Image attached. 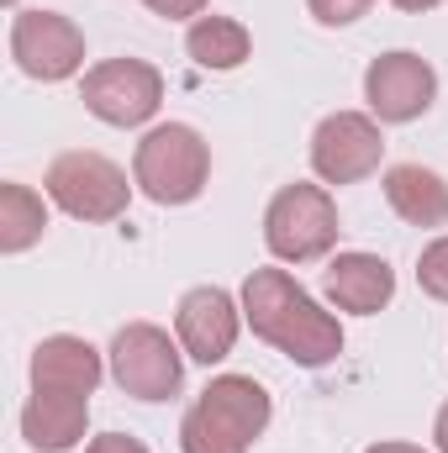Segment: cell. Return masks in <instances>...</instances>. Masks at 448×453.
<instances>
[{
	"label": "cell",
	"mask_w": 448,
	"mask_h": 453,
	"mask_svg": "<svg viewBox=\"0 0 448 453\" xmlns=\"http://www.w3.org/2000/svg\"><path fill=\"white\" fill-rule=\"evenodd\" d=\"M243 322L253 338L269 342L301 369H322L343 353V322L312 301L306 285H296L290 269H253L243 280Z\"/></svg>",
	"instance_id": "1"
},
{
	"label": "cell",
	"mask_w": 448,
	"mask_h": 453,
	"mask_svg": "<svg viewBox=\"0 0 448 453\" xmlns=\"http://www.w3.org/2000/svg\"><path fill=\"white\" fill-rule=\"evenodd\" d=\"M269 417V390L253 374H217L180 422V453H248Z\"/></svg>",
	"instance_id": "2"
},
{
	"label": "cell",
	"mask_w": 448,
	"mask_h": 453,
	"mask_svg": "<svg viewBox=\"0 0 448 453\" xmlns=\"http://www.w3.org/2000/svg\"><path fill=\"white\" fill-rule=\"evenodd\" d=\"M212 180V142L190 121H158L132 153V185L153 206H190Z\"/></svg>",
	"instance_id": "3"
},
{
	"label": "cell",
	"mask_w": 448,
	"mask_h": 453,
	"mask_svg": "<svg viewBox=\"0 0 448 453\" xmlns=\"http://www.w3.org/2000/svg\"><path fill=\"white\" fill-rule=\"evenodd\" d=\"M48 201L74 217V222H90V226H106L121 222L127 206H132V185L127 174L116 169L106 153H90V148H69L48 164V180H42Z\"/></svg>",
	"instance_id": "4"
},
{
	"label": "cell",
	"mask_w": 448,
	"mask_h": 453,
	"mask_svg": "<svg viewBox=\"0 0 448 453\" xmlns=\"http://www.w3.org/2000/svg\"><path fill=\"white\" fill-rule=\"evenodd\" d=\"M337 201L322 185H285L264 206V248L280 264H317L337 248Z\"/></svg>",
	"instance_id": "5"
},
{
	"label": "cell",
	"mask_w": 448,
	"mask_h": 453,
	"mask_svg": "<svg viewBox=\"0 0 448 453\" xmlns=\"http://www.w3.org/2000/svg\"><path fill=\"white\" fill-rule=\"evenodd\" d=\"M106 358H112V380L132 401L153 406V401H174L185 390V348L153 322H127L112 338Z\"/></svg>",
	"instance_id": "6"
},
{
	"label": "cell",
	"mask_w": 448,
	"mask_h": 453,
	"mask_svg": "<svg viewBox=\"0 0 448 453\" xmlns=\"http://www.w3.org/2000/svg\"><path fill=\"white\" fill-rule=\"evenodd\" d=\"M80 101L106 127H148L164 106V74L148 58H106L85 74Z\"/></svg>",
	"instance_id": "7"
},
{
	"label": "cell",
	"mask_w": 448,
	"mask_h": 453,
	"mask_svg": "<svg viewBox=\"0 0 448 453\" xmlns=\"http://www.w3.org/2000/svg\"><path fill=\"white\" fill-rule=\"evenodd\" d=\"M11 58L27 80L58 85L85 69V32L64 11H16L11 21Z\"/></svg>",
	"instance_id": "8"
},
{
	"label": "cell",
	"mask_w": 448,
	"mask_h": 453,
	"mask_svg": "<svg viewBox=\"0 0 448 453\" xmlns=\"http://www.w3.org/2000/svg\"><path fill=\"white\" fill-rule=\"evenodd\" d=\"M364 101L369 116L380 127H401V121H417V116L433 111L438 101V74L422 53L412 48H396V53H380L369 69H364Z\"/></svg>",
	"instance_id": "9"
},
{
	"label": "cell",
	"mask_w": 448,
	"mask_h": 453,
	"mask_svg": "<svg viewBox=\"0 0 448 453\" xmlns=\"http://www.w3.org/2000/svg\"><path fill=\"white\" fill-rule=\"evenodd\" d=\"M385 158V132L364 111H333L312 132V169L322 185H359L380 169Z\"/></svg>",
	"instance_id": "10"
},
{
	"label": "cell",
	"mask_w": 448,
	"mask_h": 453,
	"mask_svg": "<svg viewBox=\"0 0 448 453\" xmlns=\"http://www.w3.org/2000/svg\"><path fill=\"white\" fill-rule=\"evenodd\" d=\"M237 333H243V301H232L222 285H196L180 296L174 306V338L185 348V358L196 364H222L227 353L237 348Z\"/></svg>",
	"instance_id": "11"
},
{
	"label": "cell",
	"mask_w": 448,
	"mask_h": 453,
	"mask_svg": "<svg viewBox=\"0 0 448 453\" xmlns=\"http://www.w3.org/2000/svg\"><path fill=\"white\" fill-rule=\"evenodd\" d=\"M322 290L337 311L353 317H375L396 301V269L380 253H337L322 274Z\"/></svg>",
	"instance_id": "12"
},
{
	"label": "cell",
	"mask_w": 448,
	"mask_h": 453,
	"mask_svg": "<svg viewBox=\"0 0 448 453\" xmlns=\"http://www.w3.org/2000/svg\"><path fill=\"white\" fill-rule=\"evenodd\" d=\"M90 427V395H69V390H32V401L21 406V438L32 453H69L85 443Z\"/></svg>",
	"instance_id": "13"
},
{
	"label": "cell",
	"mask_w": 448,
	"mask_h": 453,
	"mask_svg": "<svg viewBox=\"0 0 448 453\" xmlns=\"http://www.w3.org/2000/svg\"><path fill=\"white\" fill-rule=\"evenodd\" d=\"M106 364L101 353L74 333L42 338L32 348V390H69V395H96Z\"/></svg>",
	"instance_id": "14"
},
{
	"label": "cell",
	"mask_w": 448,
	"mask_h": 453,
	"mask_svg": "<svg viewBox=\"0 0 448 453\" xmlns=\"http://www.w3.org/2000/svg\"><path fill=\"white\" fill-rule=\"evenodd\" d=\"M385 201L406 226L448 222V180L428 164H390L385 169Z\"/></svg>",
	"instance_id": "15"
},
{
	"label": "cell",
	"mask_w": 448,
	"mask_h": 453,
	"mask_svg": "<svg viewBox=\"0 0 448 453\" xmlns=\"http://www.w3.org/2000/svg\"><path fill=\"white\" fill-rule=\"evenodd\" d=\"M185 53L196 69H212V74H232L253 58V32L237 21V16H196L190 32H185Z\"/></svg>",
	"instance_id": "16"
},
{
	"label": "cell",
	"mask_w": 448,
	"mask_h": 453,
	"mask_svg": "<svg viewBox=\"0 0 448 453\" xmlns=\"http://www.w3.org/2000/svg\"><path fill=\"white\" fill-rule=\"evenodd\" d=\"M48 232V206L37 190L5 180L0 185V253H27Z\"/></svg>",
	"instance_id": "17"
},
{
	"label": "cell",
	"mask_w": 448,
	"mask_h": 453,
	"mask_svg": "<svg viewBox=\"0 0 448 453\" xmlns=\"http://www.w3.org/2000/svg\"><path fill=\"white\" fill-rule=\"evenodd\" d=\"M417 285H422L433 301L448 306V237H433V242L422 248V258H417Z\"/></svg>",
	"instance_id": "18"
},
{
	"label": "cell",
	"mask_w": 448,
	"mask_h": 453,
	"mask_svg": "<svg viewBox=\"0 0 448 453\" xmlns=\"http://www.w3.org/2000/svg\"><path fill=\"white\" fill-rule=\"evenodd\" d=\"M369 5L375 0H306L317 27H353L359 16H369Z\"/></svg>",
	"instance_id": "19"
},
{
	"label": "cell",
	"mask_w": 448,
	"mask_h": 453,
	"mask_svg": "<svg viewBox=\"0 0 448 453\" xmlns=\"http://www.w3.org/2000/svg\"><path fill=\"white\" fill-rule=\"evenodd\" d=\"M153 16H164V21H196V16H206V5L212 0H143Z\"/></svg>",
	"instance_id": "20"
},
{
	"label": "cell",
	"mask_w": 448,
	"mask_h": 453,
	"mask_svg": "<svg viewBox=\"0 0 448 453\" xmlns=\"http://www.w3.org/2000/svg\"><path fill=\"white\" fill-rule=\"evenodd\" d=\"M85 453H148L137 438H127V433H101V438H90Z\"/></svg>",
	"instance_id": "21"
},
{
	"label": "cell",
	"mask_w": 448,
	"mask_h": 453,
	"mask_svg": "<svg viewBox=\"0 0 448 453\" xmlns=\"http://www.w3.org/2000/svg\"><path fill=\"white\" fill-rule=\"evenodd\" d=\"M433 438H438V453H448V401L438 406V422H433Z\"/></svg>",
	"instance_id": "22"
},
{
	"label": "cell",
	"mask_w": 448,
	"mask_h": 453,
	"mask_svg": "<svg viewBox=\"0 0 448 453\" xmlns=\"http://www.w3.org/2000/svg\"><path fill=\"white\" fill-rule=\"evenodd\" d=\"M396 11H406V16H422V11H433V5H444V0H390Z\"/></svg>",
	"instance_id": "23"
},
{
	"label": "cell",
	"mask_w": 448,
	"mask_h": 453,
	"mask_svg": "<svg viewBox=\"0 0 448 453\" xmlns=\"http://www.w3.org/2000/svg\"><path fill=\"white\" fill-rule=\"evenodd\" d=\"M364 453H428V449H417V443H369Z\"/></svg>",
	"instance_id": "24"
},
{
	"label": "cell",
	"mask_w": 448,
	"mask_h": 453,
	"mask_svg": "<svg viewBox=\"0 0 448 453\" xmlns=\"http://www.w3.org/2000/svg\"><path fill=\"white\" fill-rule=\"evenodd\" d=\"M11 5H16V0H11Z\"/></svg>",
	"instance_id": "25"
}]
</instances>
